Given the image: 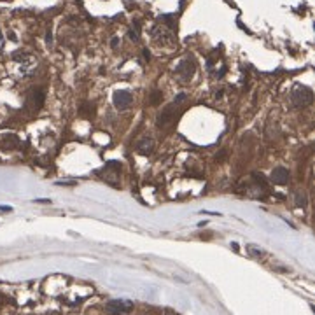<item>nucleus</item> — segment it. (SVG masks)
Returning a JSON list of instances; mask_svg holds the SVG:
<instances>
[{"mask_svg": "<svg viewBox=\"0 0 315 315\" xmlns=\"http://www.w3.org/2000/svg\"><path fill=\"white\" fill-rule=\"evenodd\" d=\"M94 112H97V107H94L91 102H84V104H81V107H79V114H81L82 117H93Z\"/></svg>", "mask_w": 315, "mask_h": 315, "instance_id": "9b49d317", "label": "nucleus"}, {"mask_svg": "<svg viewBox=\"0 0 315 315\" xmlns=\"http://www.w3.org/2000/svg\"><path fill=\"white\" fill-rule=\"evenodd\" d=\"M195 72H196V61L193 56H186L179 65L175 67V76L182 82L191 81V77L195 76Z\"/></svg>", "mask_w": 315, "mask_h": 315, "instance_id": "f03ea898", "label": "nucleus"}, {"mask_svg": "<svg viewBox=\"0 0 315 315\" xmlns=\"http://www.w3.org/2000/svg\"><path fill=\"white\" fill-rule=\"evenodd\" d=\"M215 160H217V161H224V160H226V152H220V154H217V156H215Z\"/></svg>", "mask_w": 315, "mask_h": 315, "instance_id": "4468645a", "label": "nucleus"}, {"mask_svg": "<svg viewBox=\"0 0 315 315\" xmlns=\"http://www.w3.org/2000/svg\"><path fill=\"white\" fill-rule=\"evenodd\" d=\"M44 100H46L44 89L34 88L28 94H26V109H28L30 112H37V110L44 105Z\"/></svg>", "mask_w": 315, "mask_h": 315, "instance_id": "7ed1b4c3", "label": "nucleus"}, {"mask_svg": "<svg viewBox=\"0 0 315 315\" xmlns=\"http://www.w3.org/2000/svg\"><path fill=\"white\" fill-rule=\"evenodd\" d=\"M144 56H145V60H149V58H151V54H149L147 49H144Z\"/></svg>", "mask_w": 315, "mask_h": 315, "instance_id": "dca6fc26", "label": "nucleus"}, {"mask_svg": "<svg viewBox=\"0 0 315 315\" xmlns=\"http://www.w3.org/2000/svg\"><path fill=\"white\" fill-rule=\"evenodd\" d=\"M19 144V139L16 135H6L2 137V147L4 149H16Z\"/></svg>", "mask_w": 315, "mask_h": 315, "instance_id": "f8f14e48", "label": "nucleus"}, {"mask_svg": "<svg viewBox=\"0 0 315 315\" xmlns=\"http://www.w3.org/2000/svg\"><path fill=\"white\" fill-rule=\"evenodd\" d=\"M173 116H175V114H173V107H167L160 116H158V126H161V128L167 126L173 119Z\"/></svg>", "mask_w": 315, "mask_h": 315, "instance_id": "9d476101", "label": "nucleus"}, {"mask_svg": "<svg viewBox=\"0 0 315 315\" xmlns=\"http://www.w3.org/2000/svg\"><path fill=\"white\" fill-rule=\"evenodd\" d=\"M117 44H119V39H117V37H114L112 41H110V46H112V47H117Z\"/></svg>", "mask_w": 315, "mask_h": 315, "instance_id": "2eb2a0df", "label": "nucleus"}, {"mask_svg": "<svg viewBox=\"0 0 315 315\" xmlns=\"http://www.w3.org/2000/svg\"><path fill=\"white\" fill-rule=\"evenodd\" d=\"M161 100H163V93H161L160 89H152L151 94H149V104H151V105H158Z\"/></svg>", "mask_w": 315, "mask_h": 315, "instance_id": "ddd939ff", "label": "nucleus"}, {"mask_svg": "<svg viewBox=\"0 0 315 315\" xmlns=\"http://www.w3.org/2000/svg\"><path fill=\"white\" fill-rule=\"evenodd\" d=\"M135 149H137V152H139V154L147 156V154H151V152H152V149H154V144H152L151 139H142V140L137 142Z\"/></svg>", "mask_w": 315, "mask_h": 315, "instance_id": "1a4fd4ad", "label": "nucleus"}, {"mask_svg": "<svg viewBox=\"0 0 315 315\" xmlns=\"http://www.w3.org/2000/svg\"><path fill=\"white\" fill-rule=\"evenodd\" d=\"M112 100H114V105H116V109L124 110V109H128L130 105H132L133 94L130 93V91H126V89H119V91L114 93Z\"/></svg>", "mask_w": 315, "mask_h": 315, "instance_id": "423d86ee", "label": "nucleus"}, {"mask_svg": "<svg viewBox=\"0 0 315 315\" xmlns=\"http://www.w3.org/2000/svg\"><path fill=\"white\" fill-rule=\"evenodd\" d=\"M152 35H154V39L160 41L161 44H172L173 42V34L170 30L163 28V26H154L152 28Z\"/></svg>", "mask_w": 315, "mask_h": 315, "instance_id": "0eeeda50", "label": "nucleus"}, {"mask_svg": "<svg viewBox=\"0 0 315 315\" xmlns=\"http://www.w3.org/2000/svg\"><path fill=\"white\" fill-rule=\"evenodd\" d=\"M271 180H273L277 186H284V184H287V180H289V170L287 168H275L273 172H271Z\"/></svg>", "mask_w": 315, "mask_h": 315, "instance_id": "6e6552de", "label": "nucleus"}, {"mask_svg": "<svg viewBox=\"0 0 315 315\" xmlns=\"http://www.w3.org/2000/svg\"><path fill=\"white\" fill-rule=\"evenodd\" d=\"M119 172H121V165L117 161H109L104 168V177L105 180L110 184V186L116 187L117 186V180H119Z\"/></svg>", "mask_w": 315, "mask_h": 315, "instance_id": "39448f33", "label": "nucleus"}, {"mask_svg": "<svg viewBox=\"0 0 315 315\" xmlns=\"http://www.w3.org/2000/svg\"><path fill=\"white\" fill-rule=\"evenodd\" d=\"M291 102L294 107H308L313 102V91L306 86H296L291 93Z\"/></svg>", "mask_w": 315, "mask_h": 315, "instance_id": "f257e3e1", "label": "nucleus"}, {"mask_svg": "<svg viewBox=\"0 0 315 315\" xmlns=\"http://www.w3.org/2000/svg\"><path fill=\"white\" fill-rule=\"evenodd\" d=\"M0 303H2V294H0Z\"/></svg>", "mask_w": 315, "mask_h": 315, "instance_id": "f3484780", "label": "nucleus"}, {"mask_svg": "<svg viewBox=\"0 0 315 315\" xmlns=\"http://www.w3.org/2000/svg\"><path fill=\"white\" fill-rule=\"evenodd\" d=\"M105 308L110 315H126L133 310V303L126 301V299H112V301L107 303Z\"/></svg>", "mask_w": 315, "mask_h": 315, "instance_id": "20e7f679", "label": "nucleus"}]
</instances>
